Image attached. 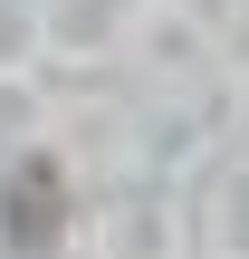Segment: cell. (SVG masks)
<instances>
[{"mask_svg": "<svg viewBox=\"0 0 249 259\" xmlns=\"http://www.w3.org/2000/svg\"><path fill=\"white\" fill-rule=\"evenodd\" d=\"M0 231H10L19 250H48V240L67 231V173H58V154H29V163L0 183Z\"/></svg>", "mask_w": 249, "mask_h": 259, "instance_id": "1", "label": "cell"}]
</instances>
